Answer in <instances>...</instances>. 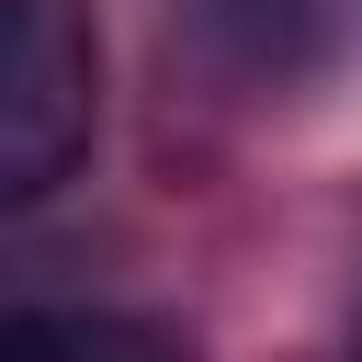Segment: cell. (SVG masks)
Instances as JSON below:
<instances>
[{"mask_svg": "<svg viewBox=\"0 0 362 362\" xmlns=\"http://www.w3.org/2000/svg\"><path fill=\"white\" fill-rule=\"evenodd\" d=\"M102 124V11L90 0H0V215L45 204Z\"/></svg>", "mask_w": 362, "mask_h": 362, "instance_id": "obj_1", "label": "cell"}, {"mask_svg": "<svg viewBox=\"0 0 362 362\" xmlns=\"http://www.w3.org/2000/svg\"><path fill=\"white\" fill-rule=\"evenodd\" d=\"M181 34L226 90H283V79L317 68L328 0H181Z\"/></svg>", "mask_w": 362, "mask_h": 362, "instance_id": "obj_2", "label": "cell"}, {"mask_svg": "<svg viewBox=\"0 0 362 362\" xmlns=\"http://www.w3.org/2000/svg\"><path fill=\"white\" fill-rule=\"evenodd\" d=\"M0 362H192V339L124 305H0Z\"/></svg>", "mask_w": 362, "mask_h": 362, "instance_id": "obj_3", "label": "cell"}, {"mask_svg": "<svg viewBox=\"0 0 362 362\" xmlns=\"http://www.w3.org/2000/svg\"><path fill=\"white\" fill-rule=\"evenodd\" d=\"M351 362H362V317H351Z\"/></svg>", "mask_w": 362, "mask_h": 362, "instance_id": "obj_4", "label": "cell"}]
</instances>
